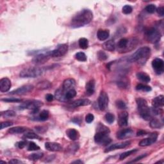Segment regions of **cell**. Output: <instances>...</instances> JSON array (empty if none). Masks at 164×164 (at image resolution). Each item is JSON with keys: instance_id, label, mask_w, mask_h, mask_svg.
I'll list each match as a JSON object with an SVG mask.
<instances>
[{"instance_id": "obj_1", "label": "cell", "mask_w": 164, "mask_h": 164, "mask_svg": "<svg viewBox=\"0 0 164 164\" xmlns=\"http://www.w3.org/2000/svg\"><path fill=\"white\" fill-rule=\"evenodd\" d=\"M93 19V13L90 10L84 9L81 11L77 13L73 18L72 19L71 22V26L73 28H80L91 22Z\"/></svg>"}, {"instance_id": "obj_2", "label": "cell", "mask_w": 164, "mask_h": 164, "mask_svg": "<svg viewBox=\"0 0 164 164\" xmlns=\"http://www.w3.org/2000/svg\"><path fill=\"white\" fill-rule=\"evenodd\" d=\"M151 55V49L149 47H142L129 57L128 60L129 62H136L144 65Z\"/></svg>"}, {"instance_id": "obj_3", "label": "cell", "mask_w": 164, "mask_h": 164, "mask_svg": "<svg viewBox=\"0 0 164 164\" xmlns=\"http://www.w3.org/2000/svg\"><path fill=\"white\" fill-rule=\"evenodd\" d=\"M97 133L94 136V141L99 144L107 146L112 142V140L109 137V133L110 131L107 126L100 124L97 127Z\"/></svg>"}, {"instance_id": "obj_4", "label": "cell", "mask_w": 164, "mask_h": 164, "mask_svg": "<svg viewBox=\"0 0 164 164\" xmlns=\"http://www.w3.org/2000/svg\"><path fill=\"white\" fill-rule=\"evenodd\" d=\"M136 105H137L138 110L141 117L146 121L151 120L153 118L154 113L152 108H149L148 105V102L142 98H137L136 100Z\"/></svg>"}, {"instance_id": "obj_5", "label": "cell", "mask_w": 164, "mask_h": 164, "mask_svg": "<svg viewBox=\"0 0 164 164\" xmlns=\"http://www.w3.org/2000/svg\"><path fill=\"white\" fill-rule=\"evenodd\" d=\"M47 68L44 67H30L23 70L20 73V77L23 78H37L41 75L47 70Z\"/></svg>"}, {"instance_id": "obj_6", "label": "cell", "mask_w": 164, "mask_h": 164, "mask_svg": "<svg viewBox=\"0 0 164 164\" xmlns=\"http://www.w3.org/2000/svg\"><path fill=\"white\" fill-rule=\"evenodd\" d=\"M42 102L39 100H28L23 102L19 106V109L20 110L28 109V110H32L33 114H37L39 110L40 107H42Z\"/></svg>"}, {"instance_id": "obj_7", "label": "cell", "mask_w": 164, "mask_h": 164, "mask_svg": "<svg viewBox=\"0 0 164 164\" xmlns=\"http://www.w3.org/2000/svg\"><path fill=\"white\" fill-rule=\"evenodd\" d=\"M146 35L149 42L153 44L158 43L162 37L161 33L155 28H150L146 30Z\"/></svg>"}, {"instance_id": "obj_8", "label": "cell", "mask_w": 164, "mask_h": 164, "mask_svg": "<svg viewBox=\"0 0 164 164\" xmlns=\"http://www.w3.org/2000/svg\"><path fill=\"white\" fill-rule=\"evenodd\" d=\"M51 57V51L44 53H40L37 54V55H36L33 58L32 60V62L36 65L43 64L48 61Z\"/></svg>"}, {"instance_id": "obj_9", "label": "cell", "mask_w": 164, "mask_h": 164, "mask_svg": "<svg viewBox=\"0 0 164 164\" xmlns=\"http://www.w3.org/2000/svg\"><path fill=\"white\" fill-rule=\"evenodd\" d=\"M68 46L66 44H60L55 49L51 51V57H60L65 55L67 52Z\"/></svg>"}, {"instance_id": "obj_10", "label": "cell", "mask_w": 164, "mask_h": 164, "mask_svg": "<svg viewBox=\"0 0 164 164\" xmlns=\"http://www.w3.org/2000/svg\"><path fill=\"white\" fill-rule=\"evenodd\" d=\"M109 99L107 94L105 92L102 91L98 98V106L100 110L104 111L108 107Z\"/></svg>"}, {"instance_id": "obj_11", "label": "cell", "mask_w": 164, "mask_h": 164, "mask_svg": "<svg viewBox=\"0 0 164 164\" xmlns=\"http://www.w3.org/2000/svg\"><path fill=\"white\" fill-rule=\"evenodd\" d=\"M34 87L32 85H26L24 86L20 87L17 89L10 92L9 94L11 95H25L28 94L32 92L33 89Z\"/></svg>"}, {"instance_id": "obj_12", "label": "cell", "mask_w": 164, "mask_h": 164, "mask_svg": "<svg viewBox=\"0 0 164 164\" xmlns=\"http://www.w3.org/2000/svg\"><path fill=\"white\" fill-rule=\"evenodd\" d=\"M158 138V133L156 132L151 133L149 135L148 138H146L142 140V141L139 142V146L141 147H146L151 145L152 144L155 142Z\"/></svg>"}, {"instance_id": "obj_13", "label": "cell", "mask_w": 164, "mask_h": 164, "mask_svg": "<svg viewBox=\"0 0 164 164\" xmlns=\"http://www.w3.org/2000/svg\"><path fill=\"white\" fill-rule=\"evenodd\" d=\"M152 66L158 74H161L163 73L164 64L163 60L161 59L156 58V59H154L152 62Z\"/></svg>"}, {"instance_id": "obj_14", "label": "cell", "mask_w": 164, "mask_h": 164, "mask_svg": "<svg viewBox=\"0 0 164 164\" xmlns=\"http://www.w3.org/2000/svg\"><path fill=\"white\" fill-rule=\"evenodd\" d=\"M12 83L8 78H3L0 80V91L1 92H8L11 88Z\"/></svg>"}, {"instance_id": "obj_15", "label": "cell", "mask_w": 164, "mask_h": 164, "mask_svg": "<svg viewBox=\"0 0 164 164\" xmlns=\"http://www.w3.org/2000/svg\"><path fill=\"white\" fill-rule=\"evenodd\" d=\"M131 142L130 141H126L124 142H122V143H116L114 144H112L111 146H110L106 149L105 150V152L106 153H108V152H110L112 151H114V150L116 149H123L126 148V147H127L128 146H129Z\"/></svg>"}, {"instance_id": "obj_16", "label": "cell", "mask_w": 164, "mask_h": 164, "mask_svg": "<svg viewBox=\"0 0 164 164\" xmlns=\"http://www.w3.org/2000/svg\"><path fill=\"white\" fill-rule=\"evenodd\" d=\"M133 134V131L131 129L129 128H126V129H123L119 131L117 133V138L118 139L122 140L130 137Z\"/></svg>"}, {"instance_id": "obj_17", "label": "cell", "mask_w": 164, "mask_h": 164, "mask_svg": "<svg viewBox=\"0 0 164 164\" xmlns=\"http://www.w3.org/2000/svg\"><path fill=\"white\" fill-rule=\"evenodd\" d=\"M128 113L127 112H121L119 115L118 124L121 127H124L128 125Z\"/></svg>"}, {"instance_id": "obj_18", "label": "cell", "mask_w": 164, "mask_h": 164, "mask_svg": "<svg viewBox=\"0 0 164 164\" xmlns=\"http://www.w3.org/2000/svg\"><path fill=\"white\" fill-rule=\"evenodd\" d=\"M45 148L47 151L52 152L60 151L62 149V147L60 144L56 142H46Z\"/></svg>"}, {"instance_id": "obj_19", "label": "cell", "mask_w": 164, "mask_h": 164, "mask_svg": "<svg viewBox=\"0 0 164 164\" xmlns=\"http://www.w3.org/2000/svg\"><path fill=\"white\" fill-rule=\"evenodd\" d=\"M91 104V101L88 99H80L72 102L71 106L72 107L76 108L79 107H83V106H88Z\"/></svg>"}, {"instance_id": "obj_20", "label": "cell", "mask_w": 164, "mask_h": 164, "mask_svg": "<svg viewBox=\"0 0 164 164\" xmlns=\"http://www.w3.org/2000/svg\"><path fill=\"white\" fill-rule=\"evenodd\" d=\"M164 105L163 95H160L159 96L155 98L152 100V106L153 108H161Z\"/></svg>"}, {"instance_id": "obj_21", "label": "cell", "mask_w": 164, "mask_h": 164, "mask_svg": "<svg viewBox=\"0 0 164 164\" xmlns=\"http://www.w3.org/2000/svg\"><path fill=\"white\" fill-rule=\"evenodd\" d=\"M76 85V81L73 78H68L65 80L63 83V89L66 91H67L71 89H73Z\"/></svg>"}, {"instance_id": "obj_22", "label": "cell", "mask_w": 164, "mask_h": 164, "mask_svg": "<svg viewBox=\"0 0 164 164\" xmlns=\"http://www.w3.org/2000/svg\"><path fill=\"white\" fill-rule=\"evenodd\" d=\"M66 90H64L63 88H62V89L60 88V89L56 90L55 94H54V98L60 101H66L67 100L66 98Z\"/></svg>"}, {"instance_id": "obj_23", "label": "cell", "mask_w": 164, "mask_h": 164, "mask_svg": "<svg viewBox=\"0 0 164 164\" xmlns=\"http://www.w3.org/2000/svg\"><path fill=\"white\" fill-rule=\"evenodd\" d=\"M95 81L94 80H91L86 83L85 85V89H86L87 94L88 95H92L95 91Z\"/></svg>"}, {"instance_id": "obj_24", "label": "cell", "mask_w": 164, "mask_h": 164, "mask_svg": "<svg viewBox=\"0 0 164 164\" xmlns=\"http://www.w3.org/2000/svg\"><path fill=\"white\" fill-rule=\"evenodd\" d=\"M66 135L72 141H76L80 136L79 132L75 129H69L66 131Z\"/></svg>"}, {"instance_id": "obj_25", "label": "cell", "mask_w": 164, "mask_h": 164, "mask_svg": "<svg viewBox=\"0 0 164 164\" xmlns=\"http://www.w3.org/2000/svg\"><path fill=\"white\" fill-rule=\"evenodd\" d=\"M27 129L28 128L24 127V126H16V127L10 128L8 132L10 134H20V133H25Z\"/></svg>"}, {"instance_id": "obj_26", "label": "cell", "mask_w": 164, "mask_h": 164, "mask_svg": "<svg viewBox=\"0 0 164 164\" xmlns=\"http://www.w3.org/2000/svg\"><path fill=\"white\" fill-rule=\"evenodd\" d=\"M110 35V32L107 30H99L97 33V37L98 39L101 41L107 40Z\"/></svg>"}, {"instance_id": "obj_27", "label": "cell", "mask_w": 164, "mask_h": 164, "mask_svg": "<svg viewBox=\"0 0 164 164\" xmlns=\"http://www.w3.org/2000/svg\"><path fill=\"white\" fill-rule=\"evenodd\" d=\"M102 48L106 51H114L115 49V42L113 40H109L102 44Z\"/></svg>"}, {"instance_id": "obj_28", "label": "cell", "mask_w": 164, "mask_h": 164, "mask_svg": "<svg viewBox=\"0 0 164 164\" xmlns=\"http://www.w3.org/2000/svg\"><path fill=\"white\" fill-rule=\"evenodd\" d=\"M149 125L152 128H161L163 126V121L156 118H152L150 121Z\"/></svg>"}, {"instance_id": "obj_29", "label": "cell", "mask_w": 164, "mask_h": 164, "mask_svg": "<svg viewBox=\"0 0 164 164\" xmlns=\"http://www.w3.org/2000/svg\"><path fill=\"white\" fill-rule=\"evenodd\" d=\"M136 77L139 80L144 82V83H149L151 81V78L149 75L144 72H140V73H136Z\"/></svg>"}, {"instance_id": "obj_30", "label": "cell", "mask_w": 164, "mask_h": 164, "mask_svg": "<svg viewBox=\"0 0 164 164\" xmlns=\"http://www.w3.org/2000/svg\"><path fill=\"white\" fill-rule=\"evenodd\" d=\"M51 87V83L48 81H42L39 82L37 85V88L39 90L48 89Z\"/></svg>"}, {"instance_id": "obj_31", "label": "cell", "mask_w": 164, "mask_h": 164, "mask_svg": "<svg viewBox=\"0 0 164 164\" xmlns=\"http://www.w3.org/2000/svg\"><path fill=\"white\" fill-rule=\"evenodd\" d=\"M49 117V112L46 110H44L40 112L39 116L35 120L40 121H45L47 120V119Z\"/></svg>"}, {"instance_id": "obj_32", "label": "cell", "mask_w": 164, "mask_h": 164, "mask_svg": "<svg viewBox=\"0 0 164 164\" xmlns=\"http://www.w3.org/2000/svg\"><path fill=\"white\" fill-rule=\"evenodd\" d=\"M128 43H129V40L127 39L122 38L119 41V42L117 44V46L119 47V49H128Z\"/></svg>"}, {"instance_id": "obj_33", "label": "cell", "mask_w": 164, "mask_h": 164, "mask_svg": "<svg viewBox=\"0 0 164 164\" xmlns=\"http://www.w3.org/2000/svg\"><path fill=\"white\" fill-rule=\"evenodd\" d=\"M44 156V154L42 153H36L31 154L30 155L28 156V159L30 160H32V161H37L40 158H42Z\"/></svg>"}, {"instance_id": "obj_34", "label": "cell", "mask_w": 164, "mask_h": 164, "mask_svg": "<svg viewBox=\"0 0 164 164\" xmlns=\"http://www.w3.org/2000/svg\"><path fill=\"white\" fill-rule=\"evenodd\" d=\"M136 90L139 91H144V92H149L152 89L151 87L148 86V85H145L142 83H139L136 86Z\"/></svg>"}, {"instance_id": "obj_35", "label": "cell", "mask_w": 164, "mask_h": 164, "mask_svg": "<svg viewBox=\"0 0 164 164\" xmlns=\"http://www.w3.org/2000/svg\"><path fill=\"white\" fill-rule=\"evenodd\" d=\"M78 44H79L80 48L83 49H86L88 47V40L86 38H83V37L79 39Z\"/></svg>"}, {"instance_id": "obj_36", "label": "cell", "mask_w": 164, "mask_h": 164, "mask_svg": "<svg viewBox=\"0 0 164 164\" xmlns=\"http://www.w3.org/2000/svg\"><path fill=\"white\" fill-rule=\"evenodd\" d=\"M1 115L5 118L14 117L16 116V113L13 110H6L5 112H1Z\"/></svg>"}, {"instance_id": "obj_37", "label": "cell", "mask_w": 164, "mask_h": 164, "mask_svg": "<svg viewBox=\"0 0 164 164\" xmlns=\"http://www.w3.org/2000/svg\"><path fill=\"white\" fill-rule=\"evenodd\" d=\"M77 92L76 91V90L74 88H73V89H71L66 91V98L67 100H69L73 99V98H74L76 95Z\"/></svg>"}, {"instance_id": "obj_38", "label": "cell", "mask_w": 164, "mask_h": 164, "mask_svg": "<svg viewBox=\"0 0 164 164\" xmlns=\"http://www.w3.org/2000/svg\"><path fill=\"white\" fill-rule=\"evenodd\" d=\"M23 138L26 139H40L39 136L35 133L28 132L23 135Z\"/></svg>"}, {"instance_id": "obj_39", "label": "cell", "mask_w": 164, "mask_h": 164, "mask_svg": "<svg viewBox=\"0 0 164 164\" xmlns=\"http://www.w3.org/2000/svg\"><path fill=\"white\" fill-rule=\"evenodd\" d=\"M75 58H76V60L80 62H85L87 59L86 54H85L83 52L77 53L76 54H75Z\"/></svg>"}, {"instance_id": "obj_40", "label": "cell", "mask_w": 164, "mask_h": 164, "mask_svg": "<svg viewBox=\"0 0 164 164\" xmlns=\"http://www.w3.org/2000/svg\"><path fill=\"white\" fill-rule=\"evenodd\" d=\"M105 119L109 124H112L115 121V116L114 114H111V113H107L105 115Z\"/></svg>"}, {"instance_id": "obj_41", "label": "cell", "mask_w": 164, "mask_h": 164, "mask_svg": "<svg viewBox=\"0 0 164 164\" xmlns=\"http://www.w3.org/2000/svg\"><path fill=\"white\" fill-rule=\"evenodd\" d=\"M136 151H137V150H136V149H132V150H129V151H126L124 153H122V154H121V155H120V156H119V159H120L121 160H124L126 158H127L128 156L131 155V154L136 152Z\"/></svg>"}, {"instance_id": "obj_42", "label": "cell", "mask_w": 164, "mask_h": 164, "mask_svg": "<svg viewBox=\"0 0 164 164\" xmlns=\"http://www.w3.org/2000/svg\"><path fill=\"white\" fill-rule=\"evenodd\" d=\"M40 149V147L37 146L35 143L33 142H31L29 143V145L28 147V151H37Z\"/></svg>"}, {"instance_id": "obj_43", "label": "cell", "mask_w": 164, "mask_h": 164, "mask_svg": "<svg viewBox=\"0 0 164 164\" xmlns=\"http://www.w3.org/2000/svg\"><path fill=\"white\" fill-rule=\"evenodd\" d=\"M1 101L6 102H19L22 100H20V99H18L16 98H8L1 99Z\"/></svg>"}, {"instance_id": "obj_44", "label": "cell", "mask_w": 164, "mask_h": 164, "mask_svg": "<svg viewBox=\"0 0 164 164\" xmlns=\"http://www.w3.org/2000/svg\"><path fill=\"white\" fill-rule=\"evenodd\" d=\"M98 58L100 60L104 61L108 59V56H107V54L104 52V51H100L98 53Z\"/></svg>"}, {"instance_id": "obj_45", "label": "cell", "mask_w": 164, "mask_h": 164, "mask_svg": "<svg viewBox=\"0 0 164 164\" xmlns=\"http://www.w3.org/2000/svg\"><path fill=\"white\" fill-rule=\"evenodd\" d=\"M145 10H146V12L149 13H153L156 12V7L155 5H149L146 7Z\"/></svg>"}, {"instance_id": "obj_46", "label": "cell", "mask_w": 164, "mask_h": 164, "mask_svg": "<svg viewBox=\"0 0 164 164\" xmlns=\"http://www.w3.org/2000/svg\"><path fill=\"white\" fill-rule=\"evenodd\" d=\"M132 10L133 8L130 5H126L123 6L122 12L123 13H124V14H129V13H131L132 12Z\"/></svg>"}, {"instance_id": "obj_47", "label": "cell", "mask_w": 164, "mask_h": 164, "mask_svg": "<svg viewBox=\"0 0 164 164\" xmlns=\"http://www.w3.org/2000/svg\"><path fill=\"white\" fill-rule=\"evenodd\" d=\"M115 106H116V107H117V108L122 109V110H123V109L126 108V103H125L124 101H122V100H118V101H116Z\"/></svg>"}, {"instance_id": "obj_48", "label": "cell", "mask_w": 164, "mask_h": 164, "mask_svg": "<svg viewBox=\"0 0 164 164\" xmlns=\"http://www.w3.org/2000/svg\"><path fill=\"white\" fill-rule=\"evenodd\" d=\"M78 148H79V146L77 144L74 143L73 144H71L69 146V148H68V151H69L71 153H75L76 151H78Z\"/></svg>"}, {"instance_id": "obj_49", "label": "cell", "mask_w": 164, "mask_h": 164, "mask_svg": "<svg viewBox=\"0 0 164 164\" xmlns=\"http://www.w3.org/2000/svg\"><path fill=\"white\" fill-rule=\"evenodd\" d=\"M13 125V123L10 121H5V122H2L1 123V129H4L5 128H7V127H10V126H11Z\"/></svg>"}, {"instance_id": "obj_50", "label": "cell", "mask_w": 164, "mask_h": 164, "mask_svg": "<svg viewBox=\"0 0 164 164\" xmlns=\"http://www.w3.org/2000/svg\"><path fill=\"white\" fill-rule=\"evenodd\" d=\"M94 120V115L92 114H88L86 115V117H85V121L87 123H91L92 121Z\"/></svg>"}, {"instance_id": "obj_51", "label": "cell", "mask_w": 164, "mask_h": 164, "mask_svg": "<svg viewBox=\"0 0 164 164\" xmlns=\"http://www.w3.org/2000/svg\"><path fill=\"white\" fill-rule=\"evenodd\" d=\"M117 85L119 88H126L128 87V83L124 81H117Z\"/></svg>"}, {"instance_id": "obj_52", "label": "cell", "mask_w": 164, "mask_h": 164, "mask_svg": "<svg viewBox=\"0 0 164 164\" xmlns=\"http://www.w3.org/2000/svg\"><path fill=\"white\" fill-rule=\"evenodd\" d=\"M156 11L157 12V13L160 16H163L164 15V8L163 6H160V7H158V8H156Z\"/></svg>"}, {"instance_id": "obj_53", "label": "cell", "mask_w": 164, "mask_h": 164, "mask_svg": "<svg viewBox=\"0 0 164 164\" xmlns=\"http://www.w3.org/2000/svg\"><path fill=\"white\" fill-rule=\"evenodd\" d=\"M26 145V142L25 141H20L17 143V146L18 147L19 149H23Z\"/></svg>"}, {"instance_id": "obj_54", "label": "cell", "mask_w": 164, "mask_h": 164, "mask_svg": "<svg viewBox=\"0 0 164 164\" xmlns=\"http://www.w3.org/2000/svg\"><path fill=\"white\" fill-rule=\"evenodd\" d=\"M147 155H147V154H144V155H140L139 156L136 157V158L135 160H133V161L130 162L129 163H133V162H137V161H139V160H141V159H142V158H145V157H146Z\"/></svg>"}, {"instance_id": "obj_55", "label": "cell", "mask_w": 164, "mask_h": 164, "mask_svg": "<svg viewBox=\"0 0 164 164\" xmlns=\"http://www.w3.org/2000/svg\"><path fill=\"white\" fill-rule=\"evenodd\" d=\"M73 122H74L75 124H80V123L81 122V118L79 117H74L73 119L71 120Z\"/></svg>"}, {"instance_id": "obj_56", "label": "cell", "mask_w": 164, "mask_h": 164, "mask_svg": "<svg viewBox=\"0 0 164 164\" xmlns=\"http://www.w3.org/2000/svg\"><path fill=\"white\" fill-rule=\"evenodd\" d=\"M53 98H54L53 95L52 94H47L46 95V100L49 102L52 101L53 100Z\"/></svg>"}, {"instance_id": "obj_57", "label": "cell", "mask_w": 164, "mask_h": 164, "mask_svg": "<svg viewBox=\"0 0 164 164\" xmlns=\"http://www.w3.org/2000/svg\"><path fill=\"white\" fill-rule=\"evenodd\" d=\"M9 163H13V164H18V163H21L22 162L20 161V160L18 159H12L11 160H10L8 162Z\"/></svg>"}, {"instance_id": "obj_58", "label": "cell", "mask_w": 164, "mask_h": 164, "mask_svg": "<svg viewBox=\"0 0 164 164\" xmlns=\"http://www.w3.org/2000/svg\"><path fill=\"white\" fill-rule=\"evenodd\" d=\"M147 134L146 131H144V130H139L137 133H136V135L137 136H143V135H145Z\"/></svg>"}, {"instance_id": "obj_59", "label": "cell", "mask_w": 164, "mask_h": 164, "mask_svg": "<svg viewBox=\"0 0 164 164\" xmlns=\"http://www.w3.org/2000/svg\"><path fill=\"white\" fill-rule=\"evenodd\" d=\"M72 163H80V164H81V163H83V162H82L81 160H76V161H74V162H73Z\"/></svg>"}, {"instance_id": "obj_60", "label": "cell", "mask_w": 164, "mask_h": 164, "mask_svg": "<svg viewBox=\"0 0 164 164\" xmlns=\"http://www.w3.org/2000/svg\"><path fill=\"white\" fill-rule=\"evenodd\" d=\"M0 163H5L6 162H3V161H1V162H0Z\"/></svg>"}]
</instances>
